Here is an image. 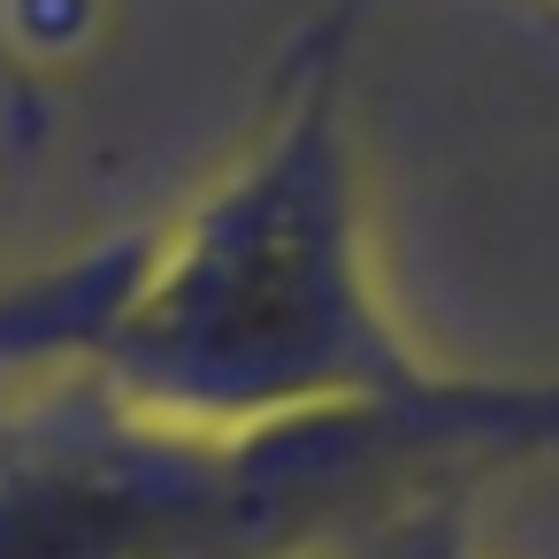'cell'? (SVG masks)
<instances>
[{"instance_id":"6da1fadb","label":"cell","mask_w":559,"mask_h":559,"mask_svg":"<svg viewBox=\"0 0 559 559\" xmlns=\"http://www.w3.org/2000/svg\"><path fill=\"white\" fill-rule=\"evenodd\" d=\"M376 0H322L246 154L154 238H123L85 376L192 429H269L414 399L429 368L391 322L353 162V55Z\"/></svg>"},{"instance_id":"7a4b0ae2","label":"cell","mask_w":559,"mask_h":559,"mask_svg":"<svg viewBox=\"0 0 559 559\" xmlns=\"http://www.w3.org/2000/svg\"><path fill=\"white\" fill-rule=\"evenodd\" d=\"M467 506H475V498L414 506V513L383 521L368 544H353V559H475V544H467Z\"/></svg>"},{"instance_id":"3957f363","label":"cell","mask_w":559,"mask_h":559,"mask_svg":"<svg viewBox=\"0 0 559 559\" xmlns=\"http://www.w3.org/2000/svg\"><path fill=\"white\" fill-rule=\"evenodd\" d=\"M9 414H16V399H9V391H0V421H9Z\"/></svg>"}]
</instances>
